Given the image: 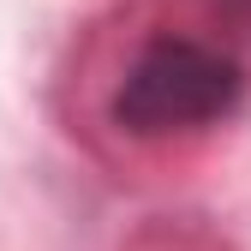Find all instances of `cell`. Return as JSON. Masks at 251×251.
Here are the masks:
<instances>
[{
  "label": "cell",
  "instance_id": "cell-1",
  "mask_svg": "<svg viewBox=\"0 0 251 251\" xmlns=\"http://www.w3.org/2000/svg\"><path fill=\"white\" fill-rule=\"evenodd\" d=\"M245 90L239 60L222 48L192 42V36H162L150 42L114 90V120L132 138H168V132H198V126L227 120Z\"/></svg>",
  "mask_w": 251,
  "mask_h": 251
}]
</instances>
